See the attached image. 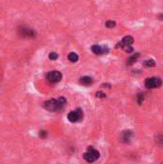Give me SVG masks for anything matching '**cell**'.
<instances>
[{
	"label": "cell",
	"mask_w": 163,
	"mask_h": 164,
	"mask_svg": "<svg viewBox=\"0 0 163 164\" xmlns=\"http://www.w3.org/2000/svg\"><path fill=\"white\" fill-rule=\"evenodd\" d=\"M66 104V99L64 97H60L59 99H51L43 103V108L48 111H57L63 109Z\"/></svg>",
	"instance_id": "cell-1"
},
{
	"label": "cell",
	"mask_w": 163,
	"mask_h": 164,
	"mask_svg": "<svg viewBox=\"0 0 163 164\" xmlns=\"http://www.w3.org/2000/svg\"><path fill=\"white\" fill-rule=\"evenodd\" d=\"M18 34L22 37V38H35L37 36V33L36 31H34L32 28L26 26V25H20L18 28Z\"/></svg>",
	"instance_id": "cell-2"
},
{
	"label": "cell",
	"mask_w": 163,
	"mask_h": 164,
	"mask_svg": "<svg viewBox=\"0 0 163 164\" xmlns=\"http://www.w3.org/2000/svg\"><path fill=\"white\" fill-rule=\"evenodd\" d=\"M100 157V153L97 150L93 149V148H89L85 154H84V158L87 161V162H94L96 161Z\"/></svg>",
	"instance_id": "cell-3"
},
{
	"label": "cell",
	"mask_w": 163,
	"mask_h": 164,
	"mask_svg": "<svg viewBox=\"0 0 163 164\" xmlns=\"http://www.w3.org/2000/svg\"><path fill=\"white\" fill-rule=\"evenodd\" d=\"M83 116H84V113H83V110L81 109H77L73 111H70L67 115V118L70 122L72 123H75V122H79L83 119Z\"/></svg>",
	"instance_id": "cell-4"
},
{
	"label": "cell",
	"mask_w": 163,
	"mask_h": 164,
	"mask_svg": "<svg viewBox=\"0 0 163 164\" xmlns=\"http://www.w3.org/2000/svg\"><path fill=\"white\" fill-rule=\"evenodd\" d=\"M47 80L49 83L51 84H57L59 83V82L62 81V75L60 71H57V70H53V71H50L47 74L46 76Z\"/></svg>",
	"instance_id": "cell-5"
},
{
	"label": "cell",
	"mask_w": 163,
	"mask_h": 164,
	"mask_svg": "<svg viewBox=\"0 0 163 164\" xmlns=\"http://www.w3.org/2000/svg\"><path fill=\"white\" fill-rule=\"evenodd\" d=\"M162 81L159 78L157 77H152V78H147L145 81V86L147 88H157L161 86Z\"/></svg>",
	"instance_id": "cell-6"
},
{
	"label": "cell",
	"mask_w": 163,
	"mask_h": 164,
	"mask_svg": "<svg viewBox=\"0 0 163 164\" xmlns=\"http://www.w3.org/2000/svg\"><path fill=\"white\" fill-rule=\"evenodd\" d=\"M91 50L96 55H104L109 52V48L107 46H101V45H93L91 47Z\"/></svg>",
	"instance_id": "cell-7"
},
{
	"label": "cell",
	"mask_w": 163,
	"mask_h": 164,
	"mask_svg": "<svg viewBox=\"0 0 163 164\" xmlns=\"http://www.w3.org/2000/svg\"><path fill=\"white\" fill-rule=\"evenodd\" d=\"M134 42V39L133 37L130 36H126L122 38L121 42L117 44V47H120V48H123L124 46H127V45H132Z\"/></svg>",
	"instance_id": "cell-8"
},
{
	"label": "cell",
	"mask_w": 163,
	"mask_h": 164,
	"mask_svg": "<svg viewBox=\"0 0 163 164\" xmlns=\"http://www.w3.org/2000/svg\"><path fill=\"white\" fill-rule=\"evenodd\" d=\"M133 136V133L130 132V130H126V132H123L121 134V139L123 142H129L130 141V138Z\"/></svg>",
	"instance_id": "cell-9"
},
{
	"label": "cell",
	"mask_w": 163,
	"mask_h": 164,
	"mask_svg": "<svg viewBox=\"0 0 163 164\" xmlns=\"http://www.w3.org/2000/svg\"><path fill=\"white\" fill-rule=\"evenodd\" d=\"M80 83H81L82 85H84V86H89V85H91V84L93 83V80H92V78H90V77L85 76V77H83V78H81Z\"/></svg>",
	"instance_id": "cell-10"
},
{
	"label": "cell",
	"mask_w": 163,
	"mask_h": 164,
	"mask_svg": "<svg viewBox=\"0 0 163 164\" xmlns=\"http://www.w3.org/2000/svg\"><path fill=\"white\" fill-rule=\"evenodd\" d=\"M139 56H140L139 53H136V54H134V55H133V56L129 57V59H128V61H127V64H128V65H132V64H133V63L138 60V58H139Z\"/></svg>",
	"instance_id": "cell-11"
},
{
	"label": "cell",
	"mask_w": 163,
	"mask_h": 164,
	"mask_svg": "<svg viewBox=\"0 0 163 164\" xmlns=\"http://www.w3.org/2000/svg\"><path fill=\"white\" fill-rule=\"evenodd\" d=\"M68 60L71 62H76L77 61H78V59H79V56L76 54V53H74V52H71V53H69L68 54Z\"/></svg>",
	"instance_id": "cell-12"
},
{
	"label": "cell",
	"mask_w": 163,
	"mask_h": 164,
	"mask_svg": "<svg viewBox=\"0 0 163 164\" xmlns=\"http://www.w3.org/2000/svg\"><path fill=\"white\" fill-rule=\"evenodd\" d=\"M144 65L146 67H153L154 65H156V62H154L153 60H148L144 62Z\"/></svg>",
	"instance_id": "cell-13"
},
{
	"label": "cell",
	"mask_w": 163,
	"mask_h": 164,
	"mask_svg": "<svg viewBox=\"0 0 163 164\" xmlns=\"http://www.w3.org/2000/svg\"><path fill=\"white\" fill-rule=\"evenodd\" d=\"M115 25H116L115 21H112V20H108L107 22H105V26H107L108 28H113V27H115Z\"/></svg>",
	"instance_id": "cell-14"
},
{
	"label": "cell",
	"mask_w": 163,
	"mask_h": 164,
	"mask_svg": "<svg viewBox=\"0 0 163 164\" xmlns=\"http://www.w3.org/2000/svg\"><path fill=\"white\" fill-rule=\"evenodd\" d=\"M58 57H59V55L57 54V53H55V52H52V53L49 54V59L53 60V61H55V60L58 59Z\"/></svg>",
	"instance_id": "cell-15"
},
{
	"label": "cell",
	"mask_w": 163,
	"mask_h": 164,
	"mask_svg": "<svg viewBox=\"0 0 163 164\" xmlns=\"http://www.w3.org/2000/svg\"><path fill=\"white\" fill-rule=\"evenodd\" d=\"M122 49H124V50L128 53H130V52H133V48L130 46V45H127V46H124Z\"/></svg>",
	"instance_id": "cell-16"
},
{
	"label": "cell",
	"mask_w": 163,
	"mask_h": 164,
	"mask_svg": "<svg viewBox=\"0 0 163 164\" xmlns=\"http://www.w3.org/2000/svg\"><path fill=\"white\" fill-rule=\"evenodd\" d=\"M137 98H138V99H137L138 104L141 105V104L143 103V100H144V95H143V94H139V95L137 96Z\"/></svg>",
	"instance_id": "cell-17"
},
{
	"label": "cell",
	"mask_w": 163,
	"mask_h": 164,
	"mask_svg": "<svg viewBox=\"0 0 163 164\" xmlns=\"http://www.w3.org/2000/svg\"><path fill=\"white\" fill-rule=\"evenodd\" d=\"M96 96H97V97H99V98H105V94L104 92L98 91V92L96 93Z\"/></svg>",
	"instance_id": "cell-18"
},
{
	"label": "cell",
	"mask_w": 163,
	"mask_h": 164,
	"mask_svg": "<svg viewBox=\"0 0 163 164\" xmlns=\"http://www.w3.org/2000/svg\"><path fill=\"white\" fill-rule=\"evenodd\" d=\"M157 138H158L157 144L161 145V143H163V135H159V136H157Z\"/></svg>",
	"instance_id": "cell-19"
},
{
	"label": "cell",
	"mask_w": 163,
	"mask_h": 164,
	"mask_svg": "<svg viewBox=\"0 0 163 164\" xmlns=\"http://www.w3.org/2000/svg\"><path fill=\"white\" fill-rule=\"evenodd\" d=\"M46 135H47V133H46V132H42H42L39 133V136L42 137H42H46Z\"/></svg>",
	"instance_id": "cell-20"
},
{
	"label": "cell",
	"mask_w": 163,
	"mask_h": 164,
	"mask_svg": "<svg viewBox=\"0 0 163 164\" xmlns=\"http://www.w3.org/2000/svg\"><path fill=\"white\" fill-rule=\"evenodd\" d=\"M157 18H159V19H163V14H158V16Z\"/></svg>",
	"instance_id": "cell-21"
}]
</instances>
